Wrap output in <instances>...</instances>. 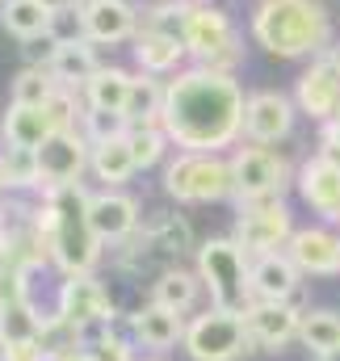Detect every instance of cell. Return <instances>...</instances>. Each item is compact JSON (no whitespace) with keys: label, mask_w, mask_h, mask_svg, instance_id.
Masks as SVG:
<instances>
[{"label":"cell","mask_w":340,"mask_h":361,"mask_svg":"<svg viewBox=\"0 0 340 361\" xmlns=\"http://www.w3.org/2000/svg\"><path fill=\"white\" fill-rule=\"evenodd\" d=\"M244 105L248 97L231 72L181 68L164 92V135L181 152H227L244 139Z\"/></svg>","instance_id":"cell-1"},{"label":"cell","mask_w":340,"mask_h":361,"mask_svg":"<svg viewBox=\"0 0 340 361\" xmlns=\"http://www.w3.org/2000/svg\"><path fill=\"white\" fill-rule=\"evenodd\" d=\"M88 202H92V189L85 180H72V185H55V189H42V202L34 210V223H38V240L47 248V261L63 277H80L92 273L101 261V240L92 231V219H88Z\"/></svg>","instance_id":"cell-2"},{"label":"cell","mask_w":340,"mask_h":361,"mask_svg":"<svg viewBox=\"0 0 340 361\" xmlns=\"http://www.w3.org/2000/svg\"><path fill=\"white\" fill-rule=\"evenodd\" d=\"M253 42L273 59H315L332 51V13L324 0H260Z\"/></svg>","instance_id":"cell-3"},{"label":"cell","mask_w":340,"mask_h":361,"mask_svg":"<svg viewBox=\"0 0 340 361\" xmlns=\"http://www.w3.org/2000/svg\"><path fill=\"white\" fill-rule=\"evenodd\" d=\"M193 269L202 277L210 307L244 315L256 302L253 294V257L240 248L236 235H210L193 248Z\"/></svg>","instance_id":"cell-4"},{"label":"cell","mask_w":340,"mask_h":361,"mask_svg":"<svg viewBox=\"0 0 340 361\" xmlns=\"http://www.w3.org/2000/svg\"><path fill=\"white\" fill-rule=\"evenodd\" d=\"M164 193L181 206H210L236 197L231 156L223 152H176L164 169Z\"/></svg>","instance_id":"cell-5"},{"label":"cell","mask_w":340,"mask_h":361,"mask_svg":"<svg viewBox=\"0 0 340 361\" xmlns=\"http://www.w3.org/2000/svg\"><path fill=\"white\" fill-rule=\"evenodd\" d=\"M185 47H189V59L198 68H210V72H231L236 76V68L244 63V38H240L227 8L193 4L189 25H185Z\"/></svg>","instance_id":"cell-6"},{"label":"cell","mask_w":340,"mask_h":361,"mask_svg":"<svg viewBox=\"0 0 340 361\" xmlns=\"http://www.w3.org/2000/svg\"><path fill=\"white\" fill-rule=\"evenodd\" d=\"M181 349L193 361H240L244 353H253V336H248L244 315L210 307V311H202L185 324Z\"/></svg>","instance_id":"cell-7"},{"label":"cell","mask_w":340,"mask_h":361,"mask_svg":"<svg viewBox=\"0 0 340 361\" xmlns=\"http://www.w3.org/2000/svg\"><path fill=\"white\" fill-rule=\"evenodd\" d=\"M240 219H236V240L248 257H265V252H281L290 244V235L298 231L290 219V206L281 197H256V202H236Z\"/></svg>","instance_id":"cell-8"},{"label":"cell","mask_w":340,"mask_h":361,"mask_svg":"<svg viewBox=\"0 0 340 361\" xmlns=\"http://www.w3.org/2000/svg\"><path fill=\"white\" fill-rule=\"evenodd\" d=\"M231 177H236V202L256 197H281L290 185V160L277 156L273 147H231Z\"/></svg>","instance_id":"cell-9"},{"label":"cell","mask_w":340,"mask_h":361,"mask_svg":"<svg viewBox=\"0 0 340 361\" xmlns=\"http://www.w3.org/2000/svg\"><path fill=\"white\" fill-rule=\"evenodd\" d=\"M143 30V8L130 0H85L80 4V34L97 47H122L135 42Z\"/></svg>","instance_id":"cell-10"},{"label":"cell","mask_w":340,"mask_h":361,"mask_svg":"<svg viewBox=\"0 0 340 361\" xmlns=\"http://www.w3.org/2000/svg\"><path fill=\"white\" fill-rule=\"evenodd\" d=\"M294 105L298 114H307L311 122H328L340 109V51H324L311 59V68L298 76V89H294Z\"/></svg>","instance_id":"cell-11"},{"label":"cell","mask_w":340,"mask_h":361,"mask_svg":"<svg viewBox=\"0 0 340 361\" xmlns=\"http://www.w3.org/2000/svg\"><path fill=\"white\" fill-rule=\"evenodd\" d=\"M294 118H298V105L277 89L253 92L248 105H244V139L256 147H273L281 139L294 135Z\"/></svg>","instance_id":"cell-12"},{"label":"cell","mask_w":340,"mask_h":361,"mask_svg":"<svg viewBox=\"0 0 340 361\" xmlns=\"http://www.w3.org/2000/svg\"><path fill=\"white\" fill-rule=\"evenodd\" d=\"M88 160H92V143L85 139V130H55V135L38 147L42 189L80 180L88 173Z\"/></svg>","instance_id":"cell-13"},{"label":"cell","mask_w":340,"mask_h":361,"mask_svg":"<svg viewBox=\"0 0 340 361\" xmlns=\"http://www.w3.org/2000/svg\"><path fill=\"white\" fill-rule=\"evenodd\" d=\"M244 324H248V336H253V349L265 353H281L286 345L298 341V328H303V302H260L244 311Z\"/></svg>","instance_id":"cell-14"},{"label":"cell","mask_w":340,"mask_h":361,"mask_svg":"<svg viewBox=\"0 0 340 361\" xmlns=\"http://www.w3.org/2000/svg\"><path fill=\"white\" fill-rule=\"evenodd\" d=\"M294 185H298V197L328 223H340V160L336 156H324V152H311L298 173H294Z\"/></svg>","instance_id":"cell-15"},{"label":"cell","mask_w":340,"mask_h":361,"mask_svg":"<svg viewBox=\"0 0 340 361\" xmlns=\"http://www.w3.org/2000/svg\"><path fill=\"white\" fill-rule=\"evenodd\" d=\"M55 311L63 319H72L76 328H92V324H114V302H109V290L92 277H63L59 281V294H55Z\"/></svg>","instance_id":"cell-16"},{"label":"cell","mask_w":340,"mask_h":361,"mask_svg":"<svg viewBox=\"0 0 340 361\" xmlns=\"http://www.w3.org/2000/svg\"><path fill=\"white\" fill-rule=\"evenodd\" d=\"M88 219L101 244H126L139 235L143 219H139V202L126 189H97L88 202Z\"/></svg>","instance_id":"cell-17"},{"label":"cell","mask_w":340,"mask_h":361,"mask_svg":"<svg viewBox=\"0 0 340 361\" xmlns=\"http://www.w3.org/2000/svg\"><path fill=\"white\" fill-rule=\"evenodd\" d=\"M286 257L303 277H336L340 273V235L328 227H298L286 244Z\"/></svg>","instance_id":"cell-18"},{"label":"cell","mask_w":340,"mask_h":361,"mask_svg":"<svg viewBox=\"0 0 340 361\" xmlns=\"http://www.w3.org/2000/svg\"><path fill=\"white\" fill-rule=\"evenodd\" d=\"M253 294L260 302H303V273L286 248L253 257Z\"/></svg>","instance_id":"cell-19"},{"label":"cell","mask_w":340,"mask_h":361,"mask_svg":"<svg viewBox=\"0 0 340 361\" xmlns=\"http://www.w3.org/2000/svg\"><path fill=\"white\" fill-rule=\"evenodd\" d=\"M97 68H101L97 42H88L85 34H76V38H55V51H51V59H47V72H51L55 85H63V89H85Z\"/></svg>","instance_id":"cell-20"},{"label":"cell","mask_w":340,"mask_h":361,"mask_svg":"<svg viewBox=\"0 0 340 361\" xmlns=\"http://www.w3.org/2000/svg\"><path fill=\"white\" fill-rule=\"evenodd\" d=\"M130 336H135V345H143L152 353H164V349L185 341V315H176L160 302H147L130 315Z\"/></svg>","instance_id":"cell-21"},{"label":"cell","mask_w":340,"mask_h":361,"mask_svg":"<svg viewBox=\"0 0 340 361\" xmlns=\"http://www.w3.org/2000/svg\"><path fill=\"white\" fill-rule=\"evenodd\" d=\"M135 51V63L139 72L147 76H176L189 59V47L181 38H169V34H156V30H139V38L130 42Z\"/></svg>","instance_id":"cell-22"},{"label":"cell","mask_w":340,"mask_h":361,"mask_svg":"<svg viewBox=\"0 0 340 361\" xmlns=\"http://www.w3.org/2000/svg\"><path fill=\"white\" fill-rule=\"evenodd\" d=\"M0 135H4V147H25V152H38L51 135H55V122L47 118L42 105H13L4 109L0 118Z\"/></svg>","instance_id":"cell-23"},{"label":"cell","mask_w":340,"mask_h":361,"mask_svg":"<svg viewBox=\"0 0 340 361\" xmlns=\"http://www.w3.org/2000/svg\"><path fill=\"white\" fill-rule=\"evenodd\" d=\"M202 290H206V286H202L198 269H185V265H164V269L152 277V302L169 307L176 315H189V311L198 307Z\"/></svg>","instance_id":"cell-24"},{"label":"cell","mask_w":340,"mask_h":361,"mask_svg":"<svg viewBox=\"0 0 340 361\" xmlns=\"http://www.w3.org/2000/svg\"><path fill=\"white\" fill-rule=\"evenodd\" d=\"M0 25L4 34H13L17 42H38V38H55V13L38 0H4L0 4Z\"/></svg>","instance_id":"cell-25"},{"label":"cell","mask_w":340,"mask_h":361,"mask_svg":"<svg viewBox=\"0 0 340 361\" xmlns=\"http://www.w3.org/2000/svg\"><path fill=\"white\" fill-rule=\"evenodd\" d=\"M130 85H135V72H126L118 63H101L92 72V80L80 89V97H85L88 109H118V114H126Z\"/></svg>","instance_id":"cell-26"},{"label":"cell","mask_w":340,"mask_h":361,"mask_svg":"<svg viewBox=\"0 0 340 361\" xmlns=\"http://www.w3.org/2000/svg\"><path fill=\"white\" fill-rule=\"evenodd\" d=\"M88 173L101 180L105 189H122L126 180L135 177V173H139V164H135V156H130L126 135H122V139H109V143H92Z\"/></svg>","instance_id":"cell-27"},{"label":"cell","mask_w":340,"mask_h":361,"mask_svg":"<svg viewBox=\"0 0 340 361\" xmlns=\"http://www.w3.org/2000/svg\"><path fill=\"white\" fill-rule=\"evenodd\" d=\"M298 345H303L307 353H315V357H332V353H340V311H332V307L303 311Z\"/></svg>","instance_id":"cell-28"},{"label":"cell","mask_w":340,"mask_h":361,"mask_svg":"<svg viewBox=\"0 0 340 361\" xmlns=\"http://www.w3.org/2000/svg\"><path fill=\"white\" fill-rule=\"evenodd\" d=\"M42 315L30 298L25 302H13V307H0V349L4 345H25V341H38L42 336Z\"/></svg>","instance_id":"cell-29"},{"label":"cell","mask_w":340,"mask_h":361,"mask_svg":"<svg viewBox=\"0 0 340 361\" xmlns=\"http://www.w3.org/2000/svg\"><path fill=\"white\" fill-rule=\"evenodd\" d=\"M164 92H169V85L160 76L139 72L130 85V97H126V118L130 122H160L164 118Z\"/></svg>","instance_id":"cell-30"},{"label":"cell","mask_w":340,"mask_h":361,"mask_svg":"<svg viewBox=\"0 0 340 361\" xmlns=\"http://www.w3.org/2000/svg\"><path fill=\"white\" fill-rule=\"evenodd\" d=\"M0 177L8 193H30V189H42V173H38V152H25V147H4L0 152Z\"/></svg>","instance_id":"cell-31"},{"label":"cell","mask_w":340,"mask_h":361,"mask_svg":"<svg viewBox=\"0 0 340 361\" xmlns=\"http://www.w3.org/2000/svg\"><path fill=\"white\" fill-rule=\"evenodd\" d=\"M126 143H130V156H135V164H139V173H143V169H156V164L164 160V152H169L172 139L164 135L160 122H130Z\"/></svg>","instance_id":"cell-32"},{"label":"cell","mask_w":340,"mask_h":361,"mask_svg":"<svg viewBox=\"0 0 340 361\" xmlns=\"http://www.w3.org/2000/svg\"><path fill=\"white\" fill-rule=\"evenodd\" d=\"M189 13H193V0H156L152 8H143V30H156V34H169V38L185 42Z\"/></svg>","instance_id":"cell-33"},{"label":"cell","mask_w":340,"mask_h":361,"mask_svg":"<svg viewBox=\"0 0 340 361\" xmlns=\"http://www.w3.org/2000/svg\"><path fill=\"white\" fill-rule=\"evenodd\" d=\"M51 92H55L51 72L38 68V63H25V68L13 76V85H8V101H13V105H47Z\"/></svg>","instance_id":"cell-34"},{"label":"cell","mask_w":340,"mask_h":361,"mask_svg":"<svg viewBox=\"0 0 340 361\" xmlns=\"http://www.w3.org/2000/svg\"><path fill=\"white\" fill-rule=\"evenodd\" d=\"M47 118L55 122V130H80V118H85V97L80 89H63V85H55V92L47 97Z\"/></svg>","instance_id":"cell-35"},{"label":"cell","mask_w":340,"mask_h":361,"mask_svg":"<svg viewBox=\"0 0 340 361\" xmlns=\"http://www.w3.org/2000/svg\"><path fill=\"white\" fill-rule=\"evenodd\" d=\"M80 130H85L88 143H109V139H122L130 130V118L118 109H85Z\"/></svg>","instance_id":"cell-36"},{"label":"cell","mask_w":340,"mask_h":361,"mask_svg":"<svg viewBox=\"0 0 340 361\" xmlns=\"http://www.w3.org/2000/svg\"><path fill=\"white\" fill-rule=\"evenodd\" d=\"M25 277H30V269L0 261V307H13V302H25L30 298V281Z\"/></svg>","instance_id":"cell-37"},{"label":"cell","mask_w":340,"mask_h":361,"mask_svg":"<svg viewBox=\"0 0 340 361\" xmlns=\"http://www.w3.org/2000/svg\"><path fill=\"white\" fill-rule=\"evenodd\" d=\"M0 361H51V353L42 349V341H25V345H4Z\"/></svg>","instance_id":"cell-38"},{"label":"cell","mask_w":340,"mask_h":361,"mask_svg":"<svg viewBox=\"0 0 340 361\" xmlns=\"http://www.w3.org/2000/svg\"><path fill=\"white\" fill-rule=\"evenodd\" d=\"M38 4H47L51 13H68V8H80L85 0H38Z\"/></svg>","instance_id":"cell-39"},{"label":"cell","mask_w":340,"mask_h":361,"mask_svg":"<svg viewBox=\"0 0 340 361\" xmlns=\"http://www.w3.org/2000/svg\"><path fill=\"white\" fill-rule=\"evenodd\" d=\"M55 361H97V353L92 349H72V353H63V357H55Z\"/></svg>","instance_id":"cell-40"},{"label":"cell","mask_w":340,"mask_h":361,"mask_svg":"<svg viewBox=\"0 0 340 361\" xmlns=\"http://www.w3.org/2000/svg\"><path fill=\"white\" fill-rule=\"evenodd\" d=\"M193 4H206V8H227V13H231V0H193Z\"/></svg>","instance_id":"cell-41"},{"label":"cell","mask_w":340,"mask_h":361,"mask_svg":"<svg viewBox=\"0 0 340 361\" xmlns=\"http://www.w3.org/2000/svg\"><path fill=\"white\" fill-rule=\"evenodd\" d=\"M4 193H8V189H4V177H0V202H4Z\"/></svg>","instance_id":"cell-42"},{"label":"cell","mask_w":340,"mask_h":361,"mask_svg":"<svg viewBox=\"0 0 340 361\" xmlns=\"http://www.w3.org/2000/svg\"><path fill=\"white\" fill-rule=\"evenodd\" d=\"M320 361H340V353H332V357H320Z\"/></svg>","instance_id":"cell-43"},{"label":"cell","mask_w":340,"mask_h":361,"mask_svg":"<svg viewBox=\"0 0 340 361\" xmlns=\"http://www.w3.org/2000/svg\"><path fill=\"white\" fill-rule=\"evenodd\" d=\"M332 122H336V126H340V109H336V114H332Z\"/></svg>","instance_id":"cell-44"},{"label":"cell","mask_w":340,"mask_h":361,"mask_svg":"<svg viewBox=\"0 0 340 361\" xmlns=\"http://www.w3.org/2000/svg\"><path fill=\"white\" fill-rule=\"evenodd\" d=\"M0 4H4V0H0Z\"/></svg>","instance_id":"cell-45"}]
</instances>
